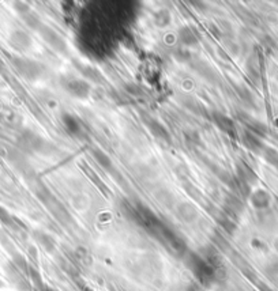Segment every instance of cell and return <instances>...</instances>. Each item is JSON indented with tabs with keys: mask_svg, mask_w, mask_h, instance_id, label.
<instances>
[{
	"mask_svg": "<svg viewBox=\"0 0 278 291\" xmlns=\"http://www.w3.org/2000/svg\"><path fill=\"white\" fill-rule=\"evenodd\" d=\"M213 120H214V123H216L217 125H218L219 128L223 129V131H225V132L228 133H232V131H233V121L229 119V117H227L225 114H223V113H213Z\"/></svg>",
	"mask_w": 278,
	"mask_h": 291,
	"instance_id": "4fadbf2b",
	"label": "cell"
},
{
	"mask_svg": "<svg viewBox=\"0 0 278 291\" xmlns=\"http://www.w3.org/2000/svg\"><path fill=\"white\" fill-rule=\"evenodd\" d=\"M62 121L64 128L68 131V133H71L72 136H79L81 132H82V128H81V124L78 123V120L75 119L74 116H71L68 113L63 114L62 116Z\"/></svg>",
	"mask_w": 278,
	"mask_h": 291,
	"instance_id": "30bf717a",
	"label": "cell"
},
{
	"mask_svg": "<svg viewBox=\"0 0 278 291\" xmlns=\"http://www.w3.org/2000/svg\"><path fill=\"white\" fill-rule=\"evenodd\" d=\"M74 64H75V67L78 68L79 72H81L85 78L89 79V81H91V82H101L102 81V76L100 75V72H98L96 68H93V67L85 66V64H81L79 62H74Z\"/></svg>",
	"mask_w": 278,
	"mask_h": 291,
	"instance_id": "7c38bea8",
	"label": "cell"
},
{
	"mask_svg": "<svg viewBox=\"0 0 278 291\" xmlns=\"http://www.w3.org/2000/svg\"><path fill=\"white\" fill-rule=\"evenodd\" d=\"M177 214L179 217L186 222H192L195 221L196 217H198V211L191 203H180L177 206Z\"/></svg>",
	"mask_w": 278,
	"mask_h": 291,
	"instance_id": "9c48e42d",
	"label": "cell"
},
{
	"mask_svg": "<svg viewBox=\"0 0 278 291\" xmlns=\"http://www.w3.org/2000/svg\"><path fill=\"white\" fill-rule=\"evenodd\" d=\"M179 38H180L181 44L186 45V47H194L198 44V35L191 27H181L180 31H179Z\"/></svg>",
	"mask_w": 278,
	"mask_h": 291,
	"instance_id": "8fae6325",
	"label": "cell"
},
{
	"mask_svg": "<svg viewBox=\"0 0 278 291\" xmlns=\"http://www.w3.org/2000/svg\"><path fill=\"white\" fill-rule=\"evenodd\" d=\"M62 85L67 93L71 94L72 97L79 98V100H85V98L89 97L91 90L90 85L86 81H82V79H64L62 82Z\"/></svg>",
	"mask_w": 278,
	"mask_h": 291,
	"instance_id": "5b68a950",
	"label": "cell"
},
{
	"mask_svg": "<svg viewBox=\"0 0 278 291\" xmlns=\"http://www.w3.org/2000/svg\"><path fill=\"white\" fill-rule=\"evenodd\" d=\"M146 125H147V128L154 138L164 140L166 143H171V135H169L168 129L165 128L164 124H161L160 121L154 120V119H146Z\"/></svg>",
	"mask_w": 278,
	"mask_h": 291,
	"instance_id": "52a82bcc",
	"label": "cell"
},
{
	"mask_svg": "<svg viewBox=\"0 0 278 291\" xmlns=\"http://www.w3.org/2000/svg\"><path fill=\"white\" fill-rule=\"evenodd\" d=\"M22 16H24V21L26 22V25L30 26L31 29H34V30H39L40 27L44 25L43 22L37 18V15H34L31 11L25 12V14H22Z\"/></svg>",
	"mask_w": 278,
	"mask_h": 291,
	"instance_id": "5bb4252c",
	"label": "cell"
},
{
	"mask_svg": "<svg viewBox=\"0 0 278 291\" xmlns=\"http://www.w3.org/2000/svg\"><path fill=\"white\" fill-rule=\"evenodd\" d=\"M20 146L22 150L28 152H51L55 148L47 140L31 131L22 132L20 138Z\"/></svg>",
	"mask_w": 278,
	"mask_h": 291,
	"instance_id": "7a4b0ae2",
	"label": "cell"
},
{
	"mask_svg": "<svg viewBox=\"0 0 278 291\" xmlns=\"http://www.w3.org/2000/svg\"><path fill=\"white\" fill-rule=\"evenodd\" d=\"M91 156H93L94 161L98 163V166L102 167L104 170L106 171H112L114 170V163H112V159L109 158V156H106L105 152L100 150V148H94L91 151Z\"/></svg>",
	"mask_w": 278,
	"mask_h": 291,
	"instance_id": "ba28073f",
	"label": "cell"
},
{
	"mask_svg": "<svg viewBox=\"0 0 278 291\" xmlns=\"http://www.w3.org/2000/svg\"><path fill=\"white\" fill-rule=\"evenodd\" d=\"M39 31L41 37L44 38V41H45L53 51L58 52V53H66L68 48H67L66 41L63 40V37L59 33H56L53 29H51V27L47 26V25H43V26L39 29Z\"/></svg>",
	"mask_w": 278,
	"mask_h": 291,
	"instance_id": "277c9868",
	"label": "cell"
},
{
	"mask_svg": "<svg viewBox=\"0 0 278 291\" xmlns=\"http://www.w3.org/2000/svg\"><path fill=\"white\" fill-rule=\"evenodd\" d=\"M12 64H14V68L16 70V72L26 81L34 82L39 78H41V75L44 74V67L40 63L30 60V59L14 57L12 59Z\"/></svg>",
	"mask_w": 278,
	"mask_h": 291,
	"instance_id": "6da1fadb",
	"label": "cell"
},
{
	"mask_svg": "<svg viewBox=\"0 0 278 291\" xmlns=\"http://www.w3.org/2000/svg\"><path fill=\"white\" fill-rule=\"evenodd\" d=\"M10 45L20 52L28 51L29 48L31 47L30 35L24 30L12 31L11 35H10Z\"/></svg>",
	"mask_w": 278,
	"mask_h": 291,
	"instance_id": "8992f818",
	"label": "cell"
},
{
	"mask_svg": "<svg viewBox=\"0 0 278 291\" xmlns=\"http://www.w3.org/2000/svg\"><path fill=\"white\" fill-rule=\"evenodd\" d=\"M154 21H156V24L158 25V26H168V25L171 24V14H169L166 10H160V11L154 15Z\"/></svg>",
	"mask_w": 278,
	"mask_h": 291,
	"instance_id": "9a60e30c",
	"label": "cell"
},
{
	"mask_svg": "<svg viewBox=\"0 0 278 291\" xmlns=\"http://www.w3.org/2000/svg\"><path fill=\"white\" fill-rule=\"evenodd\" d=\"M125 89H127V91H128L129 94H133V95H141L142 94V89L138 85H135V83H129V85L125 86Z\"/></svg>",
	"mask_w": 278,
	"mask_h": 291,
	"instance_id": "2e32d148",
	"label": "cell"
},
{
	"mask_svg": "<svg viewBox=\"0 0 278 291\" xmlns=\"http://www.w3.org/2000/svg\"><path fill=\"white\" fill-rule=\"evenodd\" d=\"M37 195H39V198L43 200L44 204L47 206L48 210L55 215L56 219H59V221L62 222L70 221V214L66 210V207L63 206L62 203H60L45 186H41V188L37 190Z\"/></svg>",
	"mask_w": 278,
	"mask_h": 291,
	"instance_id": "3957f363",
	"label": "cell"
}]
</instances>
